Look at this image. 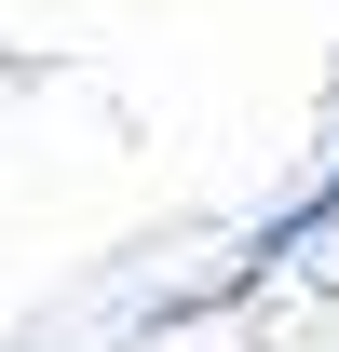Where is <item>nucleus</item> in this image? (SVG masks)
<instances>
[{
    "label": "nucleus",
    "mask_w": 339,
    "mask_h": 352,
    "mask_svg": "<svg viewBox=\"0 0 339 352\" xmlns=\"http://www.w3.org/2000/svg\"><path fill=\"white\" fill-rule=\"evenodd\" d=\"M326 244H339V230H326ZM163 352H339V258H326V271H312V258L245 271V285L204 298Z\"/></svg>",
    "instance_id": "f257e3e1"
}]
</instances>
